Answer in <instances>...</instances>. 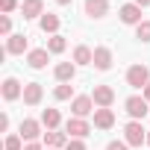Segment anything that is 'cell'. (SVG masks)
<instances>
[{
	"label": "cell",
	"mask_w": 150,
	"mask_h": 150,
	"mask_svg": "<svg viewBox=\"0 0 150 150\" xmlns=\"http://www.w3.org/2000/svg\"><path fill=\"white\" fill-rule=\"evenodd\" d=\"M24 150H41V147H38V144H35V141H30V144H27V147H24Z\"/></svg>",
	"instance_id": "cell-31"
},
{
	"label": "cell",
	"mask_w": 150,
	"mask_h": 150,
	"mask_svg": "<svg viewBox=\"0 0 150 150\" xmlns=\"http://www.w3.org/2000/svg\"><path fill=\"white\" fill-rule=\"evenodd\" d=\"M135 38H141V41H150V21H141V24L135 27Z\"/></svg>",
	"instance_id": "cell-24"
},
{
	"label": "cell",
	"mask_w": 150,
	"mask_h": 150,
	"mask_svg": "<svg viewBox=\"0 0 150 150\" xmlns=\"http://www.w3.org/2000/svg\"><path fill=\"white\" fill-rule=\"evenodd\" d=\"M18 135H21V138H27V141H35V138L41 135V124H38V121H33V118H27V121H21Z\"/></svg>",
	"instance_id": "cell-9"
},
{
	"label": "cell",
	"mask_w": 150,
	"mask_h": 150,
	"mask_svg": "<svg viewBox=\"0 0 150 150\" xmlns=\"http://www.w3.org/2000/svg\"><path fill=\"white\" fill-rule=\"evenodd\" d=\"M65 150H86V144H83V138H74V141H68Z\"/></svg>",
	"instance_id": "cell-28"
},
{
	"label": "cell",
	"mask_w": 150,
	"mask_h": 150,
	"mask_svg": "<svg viewBox=\"0 0 150 150\" xmlns=\"http://www.w3.org/2000/svg\"><path fill=\"white\" fill-rule=\"evenodd\" d=\"M124 141H127L129 147H141V144L147 141V132H144V127H141L138 121H129V124L124 127Z\"/></svg>",
	"instance_id": "cell-1"
},
{
	"label": "cell",
	"mask_w": 150,
	"mask_h": 150,
	"mask_svg": "<svg viewBox=\"0 0 150 150\" xmlns=\"http://www.w3.org/2000/svg\"><path fill=\"white\" fill-rule=\"evenodd\" d=\"M15 6H18V0H0V9L3 12H15Z\"/></svg>",
	"instance_id": "cell-27"
},
{
	"label": "cell",
	"mask_w": 150,
	"mask_h": 150,
	"mask_svg": "<svg viewBox=\"0 0 150 150\" xmlns=\"http://www.w3.org/2000/svg\"><path fill=\"white\" fill-rule=\"evenodd\" d=\"M41 97H44L41 83H27V86H24V103H27V106H38Z\"/></svg>",
	"instance_id": "cell-6"
},
{
	"label": "cell",
	"mask_w": 150,
	"mask_h": 150,
	"mask_svg": "<svg viewBox=\"0 0 150 150\" xmlns=\"http://www.w3.org/2000/svg\"><path fill=\"white\" fill-rule=\"evenodd\" d=\"M59 121H62L59 109H44V112H41V124H44L47 129H56V127H59Z\"/></svg>",
	"instance_id": "cell-21"
},
{
	"label": "cell",
	"mask_w": 150,
	"mask_h": 150,
	"mask_svg": "<svg viewBox=\"0 0 150 150\" xmlns=\"http://www.w3.org/2000/svg\"><path fill=\"white\" fill-rule=\"evenodd\" d=\"M121 21H124V24H132V27H138V24H141V6H135V3H127V6H121Z\"/></svg>",
	"instance_id": "cell-11"
},
{
	"label": "cell",
	"mask_w": 150,
	"mask_h": 150,
	"mask_svg": "<svg viewBox=\"0 0 150 150\" xmlns=\"http://www.w3.org/2000/svg\"><path fill=\"white\" fill-rule=\"evenodd\" d=\"M21 94H24L21 83H18L15 77H6V80H3V97H6V100H18Z\"/></svg>",
	"instance_id": "cell-16"
},
{
	"label": "cell",
	"mask_w": 150,
	"mask_h": 150,
	"mask_svg": "<svg viewBox=\"0 0 150 150\" xmlns=\"http://www.w3.org/2000/svg\"><path fill=\"white\" fill-rule=\"evenodd\" d=\"M124 106H127V115H129V118H135V121L147 115V100H144V97H127V103H124Z\"/></svg>",
	"instance_id": "cell-7"
},
{
	"label": "cell",
	"mask_w": 150,
	"mask_h": 150,
	"mask_svg": "<svg viewBox=\"0 0 150 150\" xmlns=\"http://www.w3.org/2000/svg\"><path fill=\"white\" fill-rule=\"evenodd\" d=\"M127 83H129L132 88H147V86H150V71H147V65H132V68L127 71Z\"/></svg>",
	"instance_id": "cell-2"
},
{
	"label": "cell",
	"mask_w": 150,
	"mask_h": 150,
	"mask_svg": "<svg viewBox=\"0 0 150 150\" xmlns=\"http://www.w3.org/2000/svg\"><path fill=\"white\" fill-rule=\"evenodd\" d=\"M147 144H150V132H147Z\"/></svg>",
	"instance_id": "cell-35"
},
{
	"label": "cell",
	"mask_w": 150,
	"mask_h": 150,
	"mask_svg": "<svg viewBox=\"0 0 150 150\" xmlns=\"http://www.w3.org/2000/svg\"><path fill=\"white\" fill-rule=\"evenodd\" d=\"M9 30H12V21H9V15H3V18H0V33L9 35Z\"/></svg>",
	"instance_id": "cell-26"
},
{
	"label": "cell",
	"mask_w": 150,
	"mask_h": 150,
	"mask_svg": "<svg viewBox=\"0 0 150 150\" xmlns=\"http://www.w3.org/2000/svg\"><path fill=\"white\" fill-rule=\"evenodd\" d=\"M21 141H24V138H21V135H9V138H6V144H3V147H6V150H24V144H21Z\"/></svg>",
	"instance_id": "cell-25"
},
{
	"label": "cell",
	"mask_w": 150,
	"mask_h": 150,
	"mask_svg": "<svg viewBox=\"0 0 150 150\" xmlns=\"http://www.w3.org/2000/svg\"><path fill=\"white\" fill-rule=\"evenodd\" d=\"M65 47H68L65 35H50V38H47V50H50V53H62Z\"/></svg>",
	"instance_id": "cell-22"
},
{
	"label": "cell",
	"mask_w": 150,
	"mask_h": 150,
	"mask_svg": "<svg viewBox=\"0 0 150 150\" xmlns=\"http://www.w3.org/2000/svg\"><path fill=\"white\" fill-rule=\"evenodd\" d=\"M68 141H71V138H68L65 132H59V129H47V132H44V144H47V147H53V150L68 147Z\"/></svg>",
	"instance_id": "cell-14"
},
{
	"label": "cell",
	"mask_w": 150,
	"mask_h": 150,
	"mask_svg": "<svg viewBox=\"0 0 150 150\" xmlns=\"http://www.w3.org/2000/svg\"><path fill=\"white\" fill-rule=\"evenodd\" d=\"M21 12H24V18H38V15H44V0H24Z\"/></svg>",
	"instance_id": "cell-18"
},
{
	"label": "cell",
	"mask_w": 150,
	"mask_h": 150,
	"mask_svg": "<svg viewBox=\"0 0 150 150\" xmlns=\"http://www.w3.org/2000/svg\"><path fill=\"white\" fill-rule=\"evenodd\" d=\"M71 91H74V86H71V83H62V86H56L53 97H56V100H68V97H71Z\"/></svg>",
	"instance_id": "cell-23"
},
{
	"label": "cell",
	"mask_w": 150,
	"mask_h": 150,
	"mask_svg": "<svg viewBox=\"0 0 150 150\" xmlns=\"http://www.w3.org/2000/svg\"><path fill=\"white\" fill-rule=\"evenodd\" d=\"M47 150H53V147H47Z\"/></svg>",
	"instance_id": "cell-36"
},
{
	"label": "cell",
	"mask_w": 150,
	"mask_h": 150,
	"mask_svg": "<svg viewBox=\"0 0 150 150\" xmlns=\"http://www.w3.org/2000/svg\"><path fill=\"white\" fill-rule=\"evenodd\" d=\"M144 100H147V103H150V86H147V88H144Z\"/></svg>",
	"instance_id": "cell-33"
},
{
	"label": "cell",
	"mask_w": 150,
	"mask_h": 150,
	"mask_svg": "<svg viewBox=\"0 0 150 150\" xmlns=\"http://www.w3.org/2000/svg\"><path fill=\"white\" fill-rule=\"evenodd\" d=\"M53 74H56L59 83H71L74 77H77V65H74V62H59V65L53 68Z\"/></svg>",
	"instance_id": "cell-10"
},
{
	"label": "cell",
	"mask_w": 150,
	"mask_h": 150,
	"mask_svg": "<svg viewBox=\"0 0 150 150\" xmlns=\"http://www.w3.org/2000/svg\"><path fill=\"white\" fill-rule=\"evenodd\" d=\"M56 3H59V6H68V3H71V0H56Z\"/></svg>",
	"instance_id": "cell-34"
},
{
	"label": "cell",
	"mask_w": 150,
	"mask_h": 150,
	"mask_svg": "<svg viewBox=\"0 0 150 150\" xmlns=\"http://www.w3.org/2000/svg\"><path fill=\"white\" fill-rule=\"evenodd\" d=\"M65 132L74 135V138H86V135L91 132V127L86 124V118H71V121L65 124Z\"/></svg>",
	"instance_id": "cell-4"
},
{
	"label": "cell",
	"mask_w": 150,
	"mask_h": 150,
	"mask_svg": "<svg viewBox=\"0 0 150 150\" xmlns=\"http://www.w3.org/2000/svg\"><path fill=\"white\" fill-rule=\"evenodd\" d=\"M135 6H150V0H135Z\"/></svg>",
	"instance_id": "cell-32"
},
{
	"label": "cell",
	"mask_w": 150,
	"mask_h": 150,
	"mask_svg": "<svg viewBox=\"0 0 150 150\" xmlns=\"http://www.w3.org/2000/svg\"><path fill=\"white\" fill-rule=\"evenodd\" d=\"M27 35H9V41H6V53H12V56H21L24 50H27Z\"/></svg>",
	"instance_id": "cell-17"
},
{
	"label": "cell",
	"mask_w": 150,
	"mask_h": 150,
	"mask_svg": "<svg viewBox=\"0 0 150 150\" xmlns=\"http://www.w3.org/2000/svg\"><path fill=\"white\" fill-rule=\"evenodd\" d=\"M74 62H77V65H91L94 62V50H88L86 44H80L77 50H74Z\"/></svg>",
	"instance_id": "cell-20"
},
{
	"label": "cell",
	"mask_w": 150,
	"mask_h": 150,
	"mask_svg": "<svg viewBox=\"0 0 150 150\" xmlns=\"http://www.w3.org/2000/svg\"><path fill=\"white\" fill-rule=\"evenodd\" d=\"M47 62H50V50H47V47H38V50H30V53H27V65L35 68V71H41Z\"/></svg>",
	"instance_id": "cell-5"
},
{
	"label": "cell",
	"mask_w": 150,
	"mask_h": 150,
	"mask_svg": "<svg viewBox=\"0 0 150 150\" xmlns=\"http://www.w3.org/2000/svg\"><path fill=\"white\" fill-rule=\"evenodd\" d=\"M91 100H94L100 109H109V106L115 103V88H112V86H94V94H91Z\"/></svg>",
	"instance_id": "cell-3"
},
{
	"label": "cell",
	"mask_w": 150,
	"mask_h": 150,
	"mask_svg": "<svg viewBox=\"0 0 150 150\" xmlns=\"http://www.w3.org/2000/svg\"><path fill=\"white\" fill-rule=\"evenodd\" d=\"M94 127H97V129H112V127H115L112 109H94Z\"/></svg>",
	"instance_id": "cell-13"
},
{
	"label": "cell",
	"mask_w": 150,
	"mask_h": 150,
	"mask_svg": "<svg viewBox=\"0 0 150 150\" xmlns=\"http://www.w3.org/2000/svg\"><path fill=\"white\" fill-rule=\"evenodd\" d=\"M97 71H109L112 68V50L109 47H94V62H91Z\"/></svg>",
	"instance_id": "cell-12"
},
{
	"label": "cell",
	"mask_w": 150,
	"mask_h": 150,
	"mask_svg": "<svg viewBox=\"0 0 150 150\" xmlns=\"http://www.w3.org/2000/svg\"><path fill=\"white\" fill-rule=\"evenodd\" d=\"M0 129H9V115H0Z\"/></svg>",
	"instance_id": "cell-30"
},
{
	"label": "cell",
	"mask_w": 150,
	"mask_h": 150,
	"mask_svg": "<svg viewBox=\"0 0 150 150\" xmlns=\"http://www.w3.org/2000/svg\"><path fill=\"white\" fill-rule=\"evenodd\" d=\"M86 15L88 18H103L106 12H109V3H106V0H86Z\"/></svg>",
	"instance_id": "cell-15"
},
{
	"label": "cell",
	"mask_w": 150,
	"mask_h": 150,
	"mask_svg": "<svg viewBox=\"0 0 150 150\" xmlns=\"http://www.w3.org/2000/svg\"><path fill=\"white\" fill-rule=\"evenodd\" d=\"M41 30L50 33V35H59V15H53V12L41 15Z\"/></svg>",
	"instance_id": "cell-19"
},
{
	"label": "cell",
	"mask_w": 150,
	"mask_h": 150,
	"mask_svg": "<svg viewBox=\"0 0 150 150\" xmlns=\"http://www.w3.org/2000/svg\"><path fill=\"white\" fill-rule=\"evenodd\" d=\"M71 112H74V118H86V115L94 112V100H91V97H74Z\"/></svg>",
	"instance_id": "cell-8"
},
{
	"label": "cell",
	"mask_w": 150,
	"mask_h": 150,
	"mask_svg": "<svg viewBox=\"0 0 150 150\" xmlns=\"http://www.w3.org/2000/svg\"><path fill=\"white\" fill-rule=\"evenodd\" d=\"M106 150H129V144H127V141H109Z\"/></svg>",
	"instance_id": "cell-29"
}]
</instances>
